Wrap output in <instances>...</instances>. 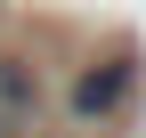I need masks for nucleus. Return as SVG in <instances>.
<instances>
[{"label":"nucleus","mask_w":146,"mask_h":138,"mask_svg":"<svg viewBox=\"0 0 146 138\" xmlns=\"http://www.w3.org/2000/svg\"><path fill=\"white\" fill-rule=\"evenodd\" d=\"M41 130V90H33V65L0 49V138H33Z\"/></svg>","instance_id":"1"},{"label":"nucleus","mask_w":146,"mask_h":138,"mask_svg":"<svg viewBox=\"0 0 146 138\" xmlns=\"http://www.w3.org/2000/svg\"><path fill=\"white\" fill-rule=\"evenodd\" d=\"M122 98H130V65L114 57L106 73H81V90H73V106H81V114H114Z\"/></svg>","instance_id":"2"}]
</instances>
